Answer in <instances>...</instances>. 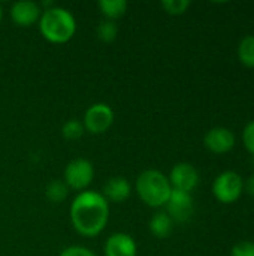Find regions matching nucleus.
Returning a JSON list of instances; mask_svg holds the SVG:
<instances>
[{
	"instance_id": "obj_1",
	"label": "nucleus",
	"mask_w": 254,
	"mask_h": 256,
	"mask_svg": "<svg viewBox=\"0 0 254 256\" xmlns=\"http://www.w3.org/2000/svg\"><path fill=\"white\" fill-rule=\"evenodd\" d=\"M72 226L82 237H96L108 225L109 202L94 190L79 192L69 208Z\"/></svg>"
},
{
	"instance_id": "obj_2",
	"label": "nucleus",
	"mask_w": 254,
	"mask_h": 256,
	"mask_svg": "<svg viewBox=\"0 0 254 256\" xmlns=\"http://www.w3.org/2000/svg\"><path fill=\"white\" fill-rule=\"evenodd\" d=\"M42 36L51 44H66L76 33V20L70 10L60 6H49L42 10L39 20Z\"/></svg>"
},
{
	"instance_id": "obj_3",
	"label": "nucleus",
	"mask_w": 254,
	"mask_h": 256,
	"mask_svg": "<svg viewBox=\"0 0 254 256\" xmlns=\"http://www.w3.org/2000/svg\"><path fill=\"white\" fill-rule=\"evenodd\" d=\"M135 189L141 201L153 208L165 207L172 192L168 177L157 170L142 171L136 178Z\"/></svg>"
},
{
	"instance_id": "obj_4",
	"label": "nucleus",
	"mask_w": 254,
	"mask_h": 256,
	"mask_svg": "<svg viewBox=\"0 0 254 256\" xmlns=\"http://www.w3.org/2000/svg\"><path fill=\"white\" fill-rule=\"evenodd\" d=\"M94 178V166L90 160L84 158H78L70 160L64 168L63 182L67 184L69 189L73 190H87Z\"/></svg>"
},
{
	"instance_id": "obj_5",
	"label": "nucleus",
	"mask_w": 254,
	"mask_h": 256,
	"mask_svg": "<svg viewBox=\"0 0 254 256\" xmlns=\"http://www.w3.org/2000/svg\"><path fill=\"white\" fill-rule=\"evenodd\" d=\"M244 190V182L240 174L234 171H226L217 176L213 183V194L222 204L235 202Z\"/></svg>"
},
{
	"instance_id": "obj_6",
	"label": "nucleus",
	"mask_w": 254,
	"mask_h": 256,
	"mask_svg": "<svg viewBox=\"0 0 254 256\" xmlns=\"http://www.w3.org/2000/svg\"><path fill=\"white\" fill-rule=\"evenodd\" d=\"M114 118L115 116H114L112 108L108 104L97 102L87 108L82 124L87 132L93 135H100V134H105L112 126Z\"/></svg>"
},
{
	"instance_id": "obj_7",
	"label": "nucleus",
	"mask_w": 254,
	"mask_h": 256,
	"mask_svg": "<svg viewBox=\"0 0 254 256\" xmlns=\"http://www.w3.org/2000/svg\"><path fill=\"white\" fill-rule=\"evenodd\" d=\"M168 180L174 190H181V192L190 194L199 183V172L192 164L181 162V164H177L171 170Z\"/></svg>"
},
{
	"instance_id": "obj_8",
	"label": "nucleus",
	"mask_w": 254,
	"mask_h": 256,
	"mask_svg": "<svg viewBox=\"0 0 254 256\" xmlns=\"http://www.w3.org/2000/svg\"><path fill=\"white\" fill-rule=\"evenodd\" d=\"M165 207H166V213L172 219V222L184 224L193 214V198L187 192L172 189L171 196Z\"/></svg>"
},
{
	"instance_id": "obj_9",
	"label": "nucleus",
	"mask_w": 254,
	"mask_h": 256,
	"mask_svg": "<svg viewBox=\"0 0 254 256\" xmlns=\"http://www.w3.org/2000/svg\"><path fill=\"white\" fill-rule=\"evenodd\" d=\"M42 8L31 0H21L12 4L10 18L19 27H30L40 20Z\"/></svg>"
},
{
	"instance_id": "obj_10",
	"label": "nucleus",
	"mask_w": 254,
	"mask_h": 256,
	"mask_svg": "<svg viewBox=\"0 0 254 256\" xmlns=\"http://www.w3.org/2000/svg\"><path fill=\"white\" fill-rule=\"evenodd\" d=\"M103 252L105 256H138V246L132 236L115 232L105 242Z\"/></svg>"
},
{
	"instance_id": "obj_11",
	"label": "nucleus",
	"mask_w": 254,
	"mask_h": 256,
	"mask_svg": "<svg viewBox=\"0 0 254 256\" xmlns=\"http://www.w3.org/2000/svg\"><path fill=\"white\" fill-rule=\"evenodd\" d=\"M204 144L210 152L216 154H223L234 148L235 135L228 128H213L211 130L207 132L204 138Z\"/></svg>"
},
{
	"instance_id": "obj_12",
	"label": "nucleus",
	"mask_w": 254,
	"mask_h": 256,
	"mask_svg": "<svg viewBox=\"0 0 254 256\" xmlns=\"http://www.w3.org/2000/svg\"><path fill=\"white\" fill-rule=\"evenodd\" d=\"M132 194V184L126 177L117 176L109 178L102 190V195L109 202H124Z\"/></svg>"
},
{
	"instance_id": "obj_13",
	"label": "nucleus",
	"mask_w": 254,
	"mask_h": 256,
	"mask_svg": "<svg viewBox=\"0 0 254 256\" xmlns=\"http://www.w3.org/2000/svg\"><path fill=\"white\" fill-rule=\"evenodd\" d=\"M150 232L156 237V238H166L171 236L172 232V226L174 222L172 219L168 216L166 212H159L156 213L151 220H150Z\"/></svg>"
},
{
	"instance_id": "obj_14",
	"label": "nucleus",
	"mask_w": 254,
	"mask_h": 256,
	"mask_svg": "<svg viewBox=\"0 0 254 256\" xmlns=\"http://www.w3.org/2000/svg\"><path fill=\"white\" fill-rule=\"evenodd\" d=\"M97 6H99L102 15L105 16V20L115 21L126 14L129 4L126 0H99Z\"/></svg>"
},
{
	"instance_id": "obj_15",
	"label": "nucleus",
	"mask_w": 254,
	"mask_h": 256,
	"mask_svg": "<svg viewBox=\"0 0 254 256\" xmlns=\"http://www.w3.org/2000/svg\"><path fill=\"white\" fill-rule=\"evenodd\" d=\"M69 190L70 189L67 188V184L63 180H51L45 188V196L49 202L58 204L67 198Z\"/></svg>"
},
{
	"instance_id": "obj_16",
	"label": "nucleus",
	"mask_w": 254,
	"mask_h": 256,
	"mask_svg": "<svg viewBox=\"0 0 254 256\" xmlns=\"http://www.w3.org/2000/svg\"><path fill=\"white\" fill-rule=\"evenodd\" d=\"M238 57L240 62L247 66V68H254V36L249 34L243 38V40L238 45Z\"/></svg>"
},
{
	"instance_id": "obj_17",
	"label": "nucleus",
	"mask_w": 254,
	"mask_h": 256,
	"mask_svg": "<svg viewBox=\"0 0 254 256\" xmlns=\"http://www.w3.org/2000/svg\"><path fill=\"white\" fill-rule=\"evenodd\" d=\"M96 34L97 38L105 42V44H111L117 39V34H118V26L115 21H109V20H103L97 28H96Z\"/></svg>"
},
{
	"instance_id": "obj_18",
	"label": "nucleus",
	"mask_w": 254,
	"mask_h": 256,
	"mask_svg": "<svg viewBox=\"0 0 254 256\" xmlns=\"http://www.w3.org/2000/svg\"><path fill=\"white\" fill-rule=\"evenodd\" d=\"M84 132H85V128H84L82 122H79L76 118L67 120L61 126V135L67 141H76V140H79L84 135Z\"/></svg>"
},
{
	"instance_id": "obj_19",
	"label": "nucleus",
	"mask_w": 254,
	"mask_h": 256,
	"mask_svg": "<svg viewBox=\"0 0 254 256\" xmlns=\"http://www.w3.org/2000/svg\"><path fill=\"white\" fill-rule=\"evenodd\" d=\"M190 6L189 0H163L162 8L169 15H183Z\"/></svg>"
},
{
	"instance_id": "obj_20",
	"label": "nucleus",
	"mask_w": 254,
	"mask_h": 256,
	"mask_svg": "<svg viewBox=\"0 0 254 256\" xmlns=\"http://www.w3.org/2000/svg\"><path fill=\"white\" fill-rule=\"evenodd\" d=\"M243 142H244V147L247 148V152L254 154V120L244 128Z\"/></svg>"
},
{
	"instance_id": "obj_21",
	"label": "nucleus",
	"mask_w": 254,
	"mask_h": 256,
	"mask_svg": "<svg viewBox=\"0 0 254 256\" xmlns=\"http://www.w3.org/2000/svg\"><path fill=\"white\" fill-rule=\"evenodd\" d=\"M231 256H254V243L241 242L234 246Z\"/></svg>"
},
{
	"instance_id": "obj_22",
	"label": "nucleus",
	"mask_w": 254,
	"mask_h": 256,
	"mask_svg": "<svg viewBox=\"0 0 254 256\" xmlns=\"http://www.w3.org/2000/svg\"><path fill=\"white\" fill-rule=\"evenodd\" d=\"M58 256H96L90 249L84 246H69L63 249Z\"/></svg>"
},
{
	"instance_id": "obj_23",
	"label": "nucleus",
	"mask_w": 254,
	"mask_h": 256,
	"mask_svg": "<svg viewBox=\"0 0 254 256\" xmlns=\"http://www.w3.org/2000/svg\"><path fill=\"white\" fill-rule=\"evenodd\" d=\"M246 186V189H247V192L252 195V196H254V174L247 180V183L244 184Z\"/></svg>"
},
{
	"instance_id": "obj_24",
	"label": "nucleus",
	"mask_w": 254,
	"mask_h": 256,
	"mask_svg": "<svg viewBox=\"0 0 254 256\" xmlns=\"http://www.w3.org/2000/svg\"><path fill=\"white\" fill-rule=\"evenodd\" d=\"M1 18H3V9H1V6H0V21H1Z\"/></svg>"
}]
</instances>
